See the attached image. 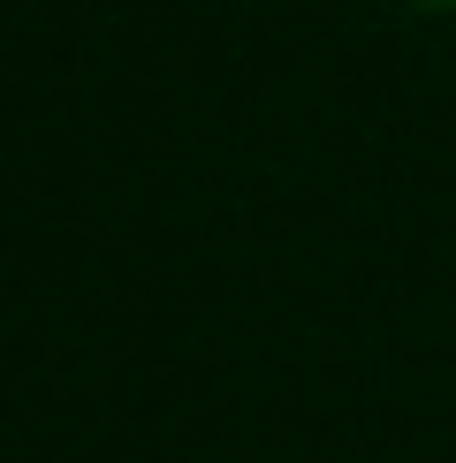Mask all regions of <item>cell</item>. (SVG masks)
Masks as SVG:
<instances>
[{"instance_id": "obj_1", "label": "cell", "mask_w": 456, "mask_h": 463, "mask_svg": "<svg viewBox=\"0 0 456 463\" xmlns=\"http://www.w3.org/2000/svg\"><path fill=\"white\" fill-rule=\"evenodd\" d=\"M433 8H456V0H433Z\"/></svg>"}]
</instances>
